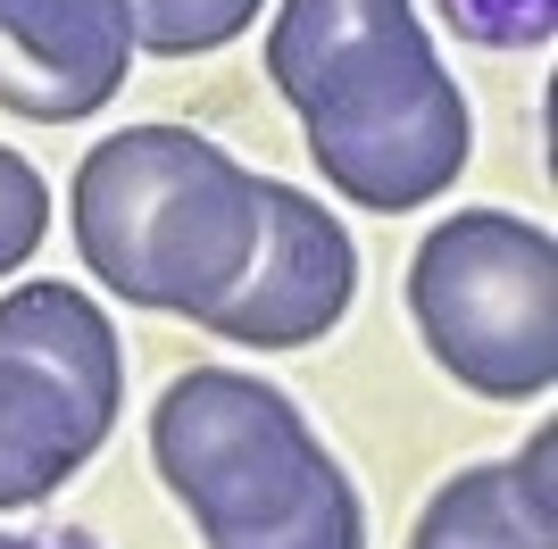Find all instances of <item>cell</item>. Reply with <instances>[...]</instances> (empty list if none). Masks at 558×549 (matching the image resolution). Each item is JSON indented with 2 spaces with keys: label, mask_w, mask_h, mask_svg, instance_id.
I'll return each instance as SVG.
<instances>
[{
  "label": "cell",
  "mask_w": 558,
  "mask_h": 549,
  "mask_svg": "<svg viewBox=\"0 0 558 549\" xmlns=\"http://www.w3.org/2000/svg\"><path fill=\"white\" fill-rule=\"evenodd\" d=\"M68 225L84 274H100L125 308L201 325L251 274L258 175L201 125H125L84 150Z\"/></svg>",
  "instance_id": "obj_2"
},
{
  "label": "cell",
  "mask_w": 558,
  "mask_h": 549,
  "mask_svg": "<svg viewBox=\"0 0 558 549\" xmlns=\"http://www.w3.org/2000/svg\"><path fill=\"white\" fill-rule=\"evenodd\" d=\"M43 233H50V183L25 150L0 142V274H17L43 251Z\"/></svg>",
  "instance_id": "obj_13"
},
{
  "label": "cell",
  "mask_w": 558,
  "mask_h": 549,
  "mask_svg": "<svg viewBox=\"0 0 558 549\" xmlns=\"http://www.w3.org/2000/svg\"><path fill=\"white\" fill-rule=\"evenodd\" d=\"M0 549H100L93 533H0Z\"/></svg>",
  "instance_id": "obj_14"
},
{
  "label": "cell",
  "mask_w": 558,
  "mask_h": 549,
  "mask_svg": "<svg viewBox=\"0 0 558 549\" xmlns=\"http://www.w3.org/2000/svg\"><path fill=\"white\" fill-rule=\"evenodd\" d=\"M434 9L475 50H542L558 34V0H434Z\"/></svg>",
  "instance_id": "obj_12"
},
{
  "label": "cell",
  "mask_w": 558,
  "mask_h": 549,
  "mask_svg": "<svg viewBox=\"0 0 558 549\" xmlns=\"http://www.w3.org/2000/svg\"><path fill=\"white\" fill-rule=\"evenodd\" d=\"M558 434L542 425L525 457L509 466H466L417 508L409 549H558V483H550Z\"/></svg>",
  "instance_id": "obj_7"
},
{
  "label": "cell",
  "mask_w": 558,
  "mask_h": 549,
  "mask_svg": "<svg viewBox=\"0 0 558 549\" xmlns=\"http://www.w3.org/2000/svg\"><path fill=\"white\" fill-rule=\"evenodd\" d=\"M409 317L459 391L542 400L558 383V242L517 208H459L409 258Z\"/></svg>",
  "instance_id": "obj_3"
},
{
  "label": "cell",
  "mask_w": 558,
  "mask_h": 549,
  "mask_svg": "<svg viewBox=\"0 0 558 549\" xmlns=\"http://www.w3.org/2000/svg\"><path fill=\"white\" fill-rule=\"evenodd\" d=\"M125 0H0V109L25 125H84L125 91Z\"/></svg>",
  "instance_id": "obj_6"
},
{
  "label": "cell",
  "mask_w": 558,
  "mask_h": 549,
  "mask_svg": "<svg viewBox=\"0 0 558 549\" xmlns=\"http://www.w3.org/2000/svg\"><path fill=\"white\" fill-rule=\"evenodd\" d=\"M326 441L308 434L301 400L242 366H192L150 408V466L175 491L201 541L251 533L308 491Z\"/></svg>",
  "instance_id": "obj_4"
},
{
  "label": "cell",
  "mask_w": 558,
  "mask_h": 549,
  "mask_svg": "<svg viewBox=\"0 0 558 549\" xmlns=\"http://www.w3.org/2000/svg\"><path fill=\"white\" fill-rule=\"evenodd\" d=\"M109 441V416H93L59 375L0 350V508H43L59 483H75Z\"/></svg>",
  "instance_id": "obj_8"
},
{
  "label": "cell",
  "mask_w": 558,
  "mask_h": 549,
  "mask_svg": "<svg viewBox=\"0 0 558 549\" xmlns=\"http://www.w3.org/2000/svg\"><path fill=\"white\" fill-rule=\"evenodd\" d=\"M267 84L350 208H434L475 159L466 91L442 75L409 0H283L267 25Z\"/></svg>",
  "instance_id": "obj_1"
},
{
  "label": "cell",
  "mask_w": 558,
  "mask_h": 549,
  "mask_svg": "<svg viewBox=\"0 0 558 549\" xmlns=\"http://www.w3.org/2000/svg\"><path fill=\"white\" fill-rule=\"evenodd\" d=\"M267 0H125L134 17V50H159V59H201V50H226L233 34H251Z\"/></svg>",
  "instance_id": "obj_11"
},
{
  "label": "cell",
  "mask_w": 558,
  "mask_h": 549,
  "mask_svg": "<svg viewBox=\"0 0 558 549\" xmlns=\"http://www.w3.org/2000/svg\"><path fill=\"white\" fill-rule=\"evenodd\" d=\"M209 549H367V508H359V483L342 475V457H317V475H308V491L283 516H267V525L251 533H226V541Z\"/></svg>",
  "instance_id": "obj_10"
},
{
  "label": "cell",
  "mask_w": 558,
  "mask_h": 549,
  "mask_svg": "<svg viewBox=\"0 0 558 549\" xmlns=\"http://www.w3.org/2000/svg\"><path fill=\"white\" fill-rule=\"evenodd\" d=\"M0 350L34 358L93 416L117 425V408H125V350H117V325L100 317V300H84L75 283H17V292H0Z\"/></svg>",
  "instance_id": "obj_9"
},
{
  "label": "cell",
  "mask_w": 558,
  "mask_h": 549,
  "mask_svg": "<svg viewBox=\"0 0 558 549\" xmlns=\"http://www.w3.org/2000/svg\"><path fill=\"white\" fill-rule=\"evenodd\" d=\"M350 300H359V242H350V225L326 200H308L301 183L258 175L251 274L201 325L242 350H301V342H326L350 317Z\"/></svg>",
  "instance_id": "obj_5"
}]
</instances>
